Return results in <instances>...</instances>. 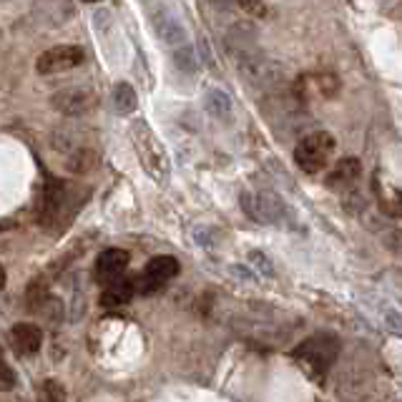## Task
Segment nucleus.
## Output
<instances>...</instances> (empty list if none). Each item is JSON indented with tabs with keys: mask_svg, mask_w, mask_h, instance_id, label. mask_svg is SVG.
I'll return each instance as SVG.
<instances>
[{
	"mask_svg": "<svg viewBox=\"0 0 402 402\" xmlns=\"http://www.w3.org/2000/svg\"><path fill=\"white\" fill-rule=\"evenodd\" d=\"M151 26H154V33L159 36V41L166 43L171 51H176V48L189 43V33H186V28L181 26V21L169 8L161 6L159 11L151 13Z\"/></svg>",
	"mask_w": 402,
	"mask_h": 402,
	"instance_id": "obj_6",
	"label": "nucleus"
},
{
	"mask_svg": "<svg viewBox=\"0 0 402 402\" xmlns=\"http://www.w3.org/2000/svg\"><path fill=\"white\" fill-rule=\"evenodd\" d=\"M13 387H16V375H13V370L0 357V392H8Z\"/></svg>",
	"mask_w": 402,
	"mask_h": 402,
	"instance_id": "obj_19",
	"label": "nucleus"
},
{
	"mask_svg": "<svg viewBox=\"0 0 402 402\" xmlns=\"http://www.w3.org/2000/svg\"><path fill=\"white\" fill-rule=\"evenodd\" d=\"M249 259L254 262L257 269H259L264 277H274V267H272V262L267 259V257L262 254V252H252V254H249Z\"/></svg>",
	"mask_w": 402,
	"mask_h": 402,
	"instance_id": "obj_20",
	"label": "nucleus"
},
{
	"mask_svg": "<svg viewBox=\"0 0 402 402\" xmlns=\"http://www.w3.org/2000/svg\"><path fill=\"white\" fill-rule=\"evenodd\" d=\"M51 106L61 113H68V116H78L86 113L96 106V96L93 91L83 88V86H73V88H63L51 98Z\"/></svg>",
	"mask_w": 402,
	"mask_h": 402,
	"instance_id": "obj_7",
	"label": "nucleus"
},
{
	"mask_svg": "<svg viewBox=\"0 0 402 402\" xmlns=\"http://www.w3.org/2000/svg\"><path fill=\"white\" fill-rule=\"evenodd\" d=\"M242 207L257 222H274L282 214V201L269 191H264V194H242Z\"/></svg>",
	"mask_w": 402,
	"mask_h": 402,
	"instance_id": "obj_8",
	"label": "nucleus"
},
{
	"mask_svg": "<svg viewBox=\"0 0 402 402\" xmlns=\"http://www.w3.org/2000/svg\"><path fill=\"white\" fill-rule=\"evenodd\" d=\"M128 262H131V254H128L126 249H116V247L106 249L96 259V272H98L100 282H113L126 272Z\"/></svg>",
	"mask_w": 402,
	"mask_h": 402,
	"instance_id": "obj_9",
	"label": "nucleus"
},
{
	"mask_svg": "<svg viewBox=\"0 0 402 402\" xmlns=\"http://www.w3.org/2000/svg\"><path fill=\"white\" fill-rule=\"evenodd\" d=\"M3 287H6V269L0 264V292H3Z\"/></svg>",
	"mask_w": 402,
	"mask_h": 402,
	"instance_id": "obj_22",
	"label": "nucleus"
},
{
	"mask_svg": "<svg viewBox=\"0 0 402 402\" xmlns=\"http://www.w3.org/2000/svg\"><path fill=\"white\" fill-rule=\"evenodd\" d=\"M337 141L329 131H314L304 136L294 148V161L304 174H319L329 166Z\"/></svg>",
	"mask_w": 402,
	"mask_h": 402,
	"instance_id": "obj_3",
	"label": "nucleus"
},
{
	"mask_svg": "<svg viewBox=\"0 0 402 402\" xmlns=\"http://www.w3.org/2000/svg\"><path fill=\"white\" fill-rule=\"evenodd\" d=\"M131 141H133V148H136L143 171H146L154 181H159V184H166V181H169V174H171L169 154H166L164 143L156 138V133L148 128L146 121L133 123Z\"/></svg>",
	"mask_w": 402,
	"mask_h": 402,
	"instance_id": "obj_1",
	"label": "nucleus"
},
{
	"mask_svg": "<svg viewBox=\"0 0 402 402\" xmlns=\"http://www.w3.org/2000/svg\"><path fill=\"white\" fill-rule=\"evenodd\" d=\"M11 342H13V347L21 352V355L33 357V355H38V352H41L43 332H41V327H36V324L21 322V324H16V327L11 329Z\"/></svg>",
	"mask_w": 402,
	"mask_h": 402,
	"instance_id": "obj_10",
	"label": "nucleus"
},
{
	"mask_svg": "<svg viewBox=\"0 0 402 402\" xmlns=\"http://www.w3.org/2000/svg\"><path fill=\"white\" fill-rule=\"evenodd\" d=\"M133 294H136V292H133V282L118 277V279L108 282V287L103 289V294H100V304H103V307H121V304L131 302Z\"/></svg>",
	"mask_w": 402,
	"mask_h": 402,
	"instance_id": "obj_12",
	"label": "nucleus"
},
{
	"mask_svg": "<svg viewBox=\"0 0 402 402\" xmlns=\"http://www.w3.org/2000/svg\"><path fill=\"white\" fill-rule=\"evenodd\" d=\"M171 56H174V63L179 71H184V73H196V56H194V46H191V43L171 51Z\"/></svg>",
	"mask_w": 402,
	"mask_h": 402,
	"instance_id": "obj_16",
	"label": "nucleus"
},
{
	"mask_svg": "<svg viewBox=\"0 0 402 402\" xmlns=\"http://www.w3.org/2000/svg\"><path fill=\"white\" fill-rule=\"evenodd\" d=\"M204 103H207V111L212 113L214 118H219V121H229L234 113V106H232V98H229V93H224L222 88H209L207 96H204Z\"/></svg>",
	"mask_w": 402,
	"mask_h": 402,
	"instance_id": "obj_13",
	"label": "nucleus"
},
{
	"mask_svg": "<svg viewBox=\"0 0 402 402\" xmlns=\"http://www.w3.org/2000/svg\"><path fill=\"white\" fill-rule=\"evenodd\" d=\"M113 106H116V111L121 113V116H128V113L136 111L138 96L131 83H118L116 88H113Z\"/></svg>",
	"mask_w": 402,
	"mask_h": 402,
	"instance_id": "obj_14",
	"label": "nucleus"
},
{
	"mask_svg": "<svg viewBox=\"0 0 402 402\" xmlns=\"http://www.w3.org/2000/svg\"><path fill=\"white\" fill-rule=\"evenodd\" d=\"M234 3H237L244 13H249V16H254V18L267 16V6L262 3V0H234Z\"/></svg>",
	"mask_w": 402,
	"mask_h": 402,
	"instance_id": "obj_18",
	"label": "nucleus"
},
{
	"mask_svg": "<svg viewBox=\"0 0 402 402\" xmlns=\"http://www.w3.org/2000/svg\"><path fill=\"white\" fill-rule=\"evenodd\" d=\"M362 174V166L357 159H342L332 171L327 174V186L329 189H349Z\"/></svg>",
	"mask_w": 402,
	"mask_h": 402,
	"instance_id": "obj_11",
	"label": "nucleus"
},
{
	"mask_svg": "<svg viewBox=\"0 0 402 402\" xmlns=\"http://www.w3.org/2000/svg\"><path fill=\"white\" fill-rule=\"evenodd\" d=\"M387 319H390V327H392V332H395V334H400V314H397L395 309H392V312L387 314Z\"/></svg>",
	"mask_w": 402,
	"mask_h": 402,
	"instance_id": "obj_21",
	"label": "nucleus"
},
{
	"mask_svg": "<svg viewBox=\"0 0 402 402\" xmlns=\"http://www.w3.org/2000/svg\"><path fill=\"white\" fill-rule=\"evenodd\" d=\"M43 392H46V402H66V390H63V385H61V382L46 380Z\"/></svg>",
	"mask_w": 402,
	"mask_h": 402,
	"instance_id": "obj_17",
	"label": "nucleus"
},
{
	"mask_svg": "<svg viewBox=\"0 0 402 402\" xmlns=\"http://www.w3.org/2000/svg\"><path fill=\"white\" fill-rule=\"evenodd\" d=\"M88 3H96V0H88Z\"/></svg>",
	"mask_w": 402,
	"mask_h": 402,
	"instance_id": "obj_23",
	"label": "nucleus"
},
{
	"mask_svg": "<svg viewBox=\"0 0 402 402\" xmlns=\"http://www.w3.org/2000/svg\"><path fill=\"white\" fill-rule=\"evenodd\" d=\"M337 355H339V339L329 332L312 334V337L304 339V342L294 349V357L304 367H309L312 377H322L324 372L334 365Z\"/></svg>",
	"mask_w": 402,
	"mask_h": 402,
	"instance_id": "obj_2",
	"label": "nucleus"
},
{
	"mask_svg": "<svg viewBox=\"0 0 402 402\" xmlns=\"http://www.w3.org/2000/svg\"><path fill=\"white\" fill-rule=\"evenodd\" d=\"M83 58H86V53L81 46H53L38 56L36 71L41 76L63 73V71H71V68H76V66H81Z\"/></svg>",
	"mask_w": 402,
	"mask_h": 402,
	"instance_id": "obj_5",
	"label": "nucleus"
},
{
	"mask_svg": "<svg viewBox=\"0 0 402 402\" xmlns=\"http://www.w3.org/2000/svg\"><path fill=\"white\" fill-rule=\"evenodd\" d=\"M176 274H179V262H176L174 257H154V259L146 264V269H143L136 279H131L133 292H136V294H154L166 282L174 279Z\"/></svg>",
	"mask_w": 402,
	"mask_h": 402,
	"instance_id": "obj_4",
	"label": "nucleus"
},
{
	"mask_svg": "<svg viewBox=\"0 0 402 402\" xmlns=\"http://www.w3.org/2000/svg\"><path fill=\"white\" fill-rule=\"evenodd\" d=\"M377 196H380L382 212L390 214V217H400V191H397L395 186H385V189H382V186L377 184Z\"/></svg>",
	"mask_w": 402,
	"mask_h": 402,
	"instance_id": "obj_15",
	"label": "nucleus"
}]
</instances>
